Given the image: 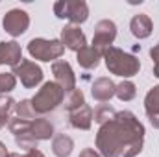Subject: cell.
I'll return each mask as SVG.
<instances>
[{
  "label": "cell",
  "mask_w": 159,
  "mask_h": 157,
  "mask_svg": "<svg viewBox=\"0 0 159 157\" xmlns=\"http://www.w3.org/2000/svg\"><path fill=\"white\" fill-rule=\"evenodd\" d=\"M22 157H44V154H43L41 150H37V148H35V150H30V152H26Z\"/></svg>",
  "instance_id": "cell-30"
},
{
  "label": "cell",
  "mask_w": 159,
  "mask_h": 157,
  "mask_svg": "<svg viewBox=\"0 0 159 157\" xmlns=\"http://www.w3.org/2000/svg\"><path fill=\"white\" fill-rule=\"evenodd\" d=\"M65 52V46L57 39H32L28 43V54L39 61H54L61 57Z\"/></svg>",
  "instance_id": "cell-4"
},
{
  "label": "cell",
  "mask_w": 159,
  "mask_h": 157,
  "mask_svg": "<svg viewBox=\"0 0 159 157\" xmlns=\"http://www.w3.org/2000/svg\"><path fill=\"white\" fill-rule=\"evenodd\" d=\"M30 133H32L37 141H46V139H50V137L54 135V126H52L50 120H46V118H35V120L32 122Z\"/></svg>",
  "instance_id": "cell-17"
},
{
  "label": "cell",
  "mask_w": 159,
  "mask_h": 157,
  "mask_svg": "<svg viewBox=\"0 0 159 157\" xmlns=\"http://www.w3.org/2000/svg\"><path fill=\"white\" fill-rule=\"evenodd\" d=\"M52 74L56 78V83L63 91L70 92V91L76 89V76H74V72H72V69H70V65L67 61H54Z\"/></svg>",
  "instance_id": "cell-9"
},
{
  "label": "cell",
  "mask_w": 159,
  "mask_h": 157,
  "mask_svg": "<svg viewBox=\"0 0 159 157\" xmlns=\"http://www.w3.org/2000/svg\"><path fill=\"white\" fill-rule=\"evenodd\" d=\"M11 74L20 79V83L26 89H34V87H37L43 81V70H41V67L35 65L34 61H28V59H22L19 65H15Z\"/></svg>",
  "instance_id": "cell-6"
},
{
  "label": "cell",
  "mask_w": 159,
  "mask_h": 157,
  "mask_svg": "<svg viewBox=\"0 0 159 157\" xmlns=\"http://www.w3.org/2000/svg\"><path fill=\"white\" fill-rule=\"evenodd\" d=\"M143 142L144 126L129 111H119L96 133V148L104 157H135L143 152Z\"/></svg>",
  "instance_id": "cell-1"
},
{
  "label": "cell",
  "mask_w": 159,
  "mask_h": 157,
  "mask_svg": "<svg viewBox=\"0 0 159 157\" xmlns=\"http://www.w3.org/2000/svg\"><path fill=\"white\" fill-rule=\"evenodd\" d=\"M7 154H9V152H7V150H6V146L0 142V157H6Z\"/></svg>",
  "instance_id": "cell-31"
},
{
  "label": "cell",
  "mask_w": 159,
  "mask_h": 157,
  "mask_svg": "<svg viewBox=\"0 0 159 157\" xmlns=\"http://www.w3.org/2000/svg\"><path fill=\"white\" fill-rule=\"evenodd\" d=\"M54 13L59 19H67L74 24H81L89 17V7L83 0H65L54 4Z\"/></svg>",
  "instance_id": "cell-5"
},
{
  "label": "cell",
  "mask_w": 159,
  "mask_h": 157,
  "mask_svg": "<svg viewBox=\"0 0 159 157\" xmlns=\"http://www.w3.org/2000/svg\"><path fill=\"white\" fill-rule=\"evenodd\" d=\"M65 98V91L56 83V81H46L39 89V92L32 98V107L35 111V115H44L54 111Z\"/></svg>",
  "instance_id": "cell-3"
},
{
  "label": "cell",
  "mask_w": 159,
  "mask_h": 157,
  "mask_svg": "<svg viewBox=\"0 0 159 157\" xmlns=\"http://www.w3.org/2000/svg\"><path fill=\"white\" fill-rule=\"evenodd\" d=\"M6 157H19V155H17V154H7Z\"/></svg>",
  "instance_id": "cell-32"
},
{
  "label": "cell",
  "mask_w": 159,
  "mask_h": 157,
  "mask_svg": "<svg viewBox=\"0 0 159 157\" xmlns=\"http://www.w3.org/2000/svg\"><path fill=\"white\" fill-rule=\"evenodd\" d=\"M106 59V67L111 74H117V76H122V78H131L139 72L141 69V63L139 59L133 56V54H128L120 48H115V46H109L104 56Z\"/></svg>",
  "instance_id": "cell-2"
},
{
  "label": "cell",
  "mask_w": 159,
  "mask_h": 157,
  "mask_svg": "<svg viewBox=\"0 0 159 157\" xmlns=\"http://www.w3.org/2000/svg\"><path fill=\"white\" fill-rule=\"evenodd\" d=\"M129 30H131V34L137 39H146L152 34V20H150V17L144 15V13L135 15L131 19V22H129Z\"/></svg>",
  "instance_id": "cell-13"
},
{
  "label": "cell",
  "mask_w": 159,
  "mask_h": 157,
  "mask_svg": "<svg viewBox=\"0 0 159 157\" xmlns=\"http://www.w3.org/2000/svg\"><path fill=\"white\" fill-rule=\"evenodd\" d=\"M135 94H137V89H135V85H133L131 81H122V83L117 85V89H115V96H117L119 100H122V102L133 100Z\"/></svg>",
  "instance_id": "cell-20"
},
{
  "label": "cell",
  "mask_w": 159,
  "mask_h": 157,
  "mask_svg": "<svg viewBox=\"0 0 159 157\" xmlns=\"http://www.w3.org/2000/svg\"><path fill=\"white\" fill-rule=\"evenodd\" d=\"M15 141H17V144H19L22 150H28V152H30V150H35V148H37V142H39V141L30 133V131H28V133H24V135L15 137Z\"/></svg>",
  "instance_id": "cell-25"
},
{
  "label": "cell",
  "mask_w": 159,
  "mask_h": 157,
  "mask_svg": "<svg viewBox=\"0 0 159 157\" xmlns=\"http://www.w3.org/2000/svg\"><path fill=\"white\" fill-rule=\"evenodd\" d=\"M80 157H100V154L96 150H93V148H85V150L80 152Z\"/></svg>",
  "instance_id": "cell-28"
},
{
  "label": "cell",
  "mask_w": 159,
  "mask_h": 157,
  "mask_svg": "<svg viewBox=\"0 0 159 157\" xmlns=\"http://www.w3.org/2000/svg\"><path fill=\"white\" fill-rule=\"evenodd\" d=\"M115 115H117V113H115V109H113L111 105H100V107H96V111H94V120L102 126V124L113 120Z\"/></svg>",
  "instance_id": "cell-24"
},
{
  "label": "cell",
  "mask_w": 159,
  "mask_h": 157,
  "mask_svg": "<svg viewBox=\"0 0 159 157\" xmlns=\"http://www.w3.org/2000/svg\"><path fill=\"white\" fill-rule=\"evenodd\" d=\"M15 109H17V117L19 118L30 120V122L35 120V111H34V107H32V100H20V102L15 105Z\"/></svg>",
  "instance_id": "cell-22"
},
{
  "label": "cell",
  "mask_w": 159,
  "mask_h": 157,
  "mask_svg": "<svg viewBox=\"0 0 159 157\" xmlns=\"http://www.w3.org/2000/svg\"><path fill=\"white\" fill-rule=\"evenodd\" d=\"M72 148H74V142L69 135L65 133H59L54 137V142H52V152L57 157H69L72 154Z\"/></svg>",
  "instance_id": "cell-16"
},
{
  "label": "cell",
  "mask_w": 159,
  "mask_h": 157,
  "mask_svg": "<svg viewBox=\"0 0 159 157\" xmlns=\"http://www.w3.org/2000/svg\"><path fill=\"white\" fill-rule=\"evenodd\" d=\"M117 37V26L113 20H100L94 26V34H93V48H96L102 56L104 52L111 46V43Z\"/></svg>",
  "instance_id": "cell-7"
},
{
  "label": "cell",
  "mask_w": 159,
  "mask_h": 157,
  "mask_svg": "<svg viewBox=\"0 0 159 157\" xmlns=\"http://www.w3.org/2000/svg\"><path fill=\"white\" fill-rule=\"evenodd\" d=\"M61 44L67 46L69 50L80 52L83 46H87L85 34L80 30V26H65L61 30Z\"/></svg>",
  "instance_id": "cell-10"
},
{
  "label": "cell",
  "mask_w": 159,
  "mask_h": 157,
  "mask_svg": "<svg viewBox=\"0 0 159 157\" xmlns=\"http://www.w3.org/2000/svg\"><path fill=\"white\" fill-rule=\"evenodd\" d=\"M150 56H152V59H154V74L159 78V44L150 50Z\"/></svg>",
  "instance_id": "cell-27"
},
{
  "label": "cell",
  "mask_w": 159,
  "mask_h": 157,
  "mask_svg": "<svg viewBox=\"0 0 159 157\" xmlns=\"http://www.w3.org/2000/svg\"><path fill=\"white\" fill-rule=\"evenodd\" d=\"M15 109V100L6 96V94H0V129L6 128V124H9V115L11 111Z\"/></svg>",
  "instance_id": "cell-18"
},
{
  "label": "cell",
  "mask_w": 159,
  "mask_h": 157,
  "mask_svg": "<svg viewBox=\"0 0 159 157\" xmlns=\"http://www.w3.org/2000/svg\"><path fill=\"white\" fill-rule=\"evenodd\" d=\"M76 59H78L80 67H83V69H96L100 59H102V54L96 48H93V46H83L78 52Z\"/></svg>",
  "instance_id": "cell-15"
},
{
  "label": "cell",
  "mask_w": 159,
  "mask_h": 157,
  "mask_svg": "<svg viewBox=\"0 0 159 157\" xmlns=\"http://www.w3.org/2000/svg\"><path fill=\"white\" fill-rule=\"evenodd\" d=\"M20 61H22V50H20L19 43H15V41L0 43V65L15 67Z\"/></svg>",
  "instance_id": "cell-11"
},
{
  "label": "cell",
  "mask_w": 159,
  "mask_h": 157,
  "mask_svg": "<svg viewBox=\"0 0 159 157\" xmlns=\"http://www.w3.org/2000/svg\"><path fill=\"white\" fill-rule=\"evenodd\" d=\"M144 109H146V115L150 113H159V85L157 87H152L144 98Z\"/></svg>",
  "instance_id": "cell-21"
},
{
  "label": "cell",
  "mask_w": 159,
  "mask_h": 157,
  "mask_svg": "<svg viewBox=\"0 0 159 157\" xmlns=\"http://www.w3.org/2000/svg\"><path fill=\"white\" fill-rule=\"evenodd\" d=\"M15 85H17V79H15V76H13L11 72L0 74V94H6V92L13 91Z\"/></svg>",
  "instance_id": "cell-26"
},
{
  "label": "cell",
  "mask_w": 159,
  "mask_h": 157,
  "mask_svg": "<svg viewBox=\"0 0 159 157\" xmlns=\"http://www.w3.org/2000/svg\"><path fill=\"white\" fill-rule=\"evenodd\" d=\"M83 105H85V96H83V92H81L80 89L70 91V92H69V96L65 98V109H67L69 113L76 111V109L83 107Z\"/></svg>",
  "instance_id": "cell-19"
},
{
  "label": "cell",
  "mask_w": 159,
  "mask_h": 157,
  "mask_svg": "<svg viewBox=\"0 0 159 157\" xmlns=\"http://www.w3.org/2000/svg\"><path fill=\"white\" fill-rule=\"evenodd\" d=\"M148 120H150V124H152L154 128L159 129V113H150V115H148Z\"/></svg>",
  "instance_id": "cell-29"
},
{
  "label": "cell",
  "mask_w": 159,
  "mask_h": 157,
  "mask_svg": "<svg viewBox=\"0 0 159 157\" xmlns=\"http://www.w3.org/2000/svg\"><path fill=\"white\" fill-rule=\"evenodd\" d=\"M9 131L15 135V137H19V135H24V133H28L30 129H32V122L30 120H22V118H11L9 120Z\"/></svg>",
  "instance_id": "cell-23"
},
{
  "label": "cell",
  "mask_w": 159,
  "mask_h": 157,
  "mask_svg": "<svg viewBox=\"0 0 159 157\" xmlns=\"http://www.w3.org/2000/svg\"><path fill=\"white\" fill-rule=\"evenodd\" d=\"M69 122L76 129H91V122H93V111H91V107L85 104L83 107L69 113Z\"/></svg>",
  "instance_id": "cell-14"
},
{
  "label": "cell",
  "mask_w": 159,
  "mask_h": 157,
  "mask_svg": "<svg viewBox=\"0 0 159 157\" xmlns=\"http://www.w3.org/2000/svg\"><path fill=\"white\" fill-rule=\"evenodd\" d=\"M115 89H117V85L109 78H98L93 83L91 94L96 102H107L115 96Z\"/></svg>",
  "instance_id": "cell-12"
},
{
  "label": "cell",
  "mask_w": 159,
  "mask_h": 157,
  "mask_svg": "<svg viewBox=\"0 0 159 157\" xmlns=\"http://www.w3.org/2000/svg\"><path fill=\"white\" fill-rule=\"evenodd\" d=\"M2 26H4V30H6L9 35L19 37V35H22V34L28 30V26H30V17H28V13H26L24 9H11V11H7V13L4 15Z\"/></svg>",
  "instance_id": "cell-8"
}]
</instances>
